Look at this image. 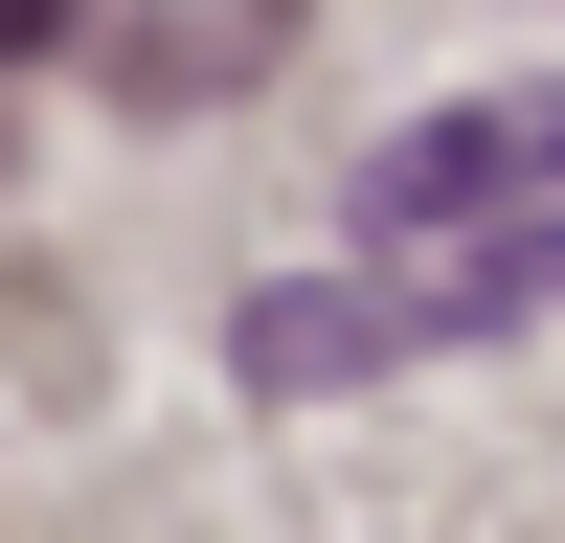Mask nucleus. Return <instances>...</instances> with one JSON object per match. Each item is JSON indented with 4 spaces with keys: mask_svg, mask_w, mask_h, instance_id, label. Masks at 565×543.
Masks as SVG:
<instances>
[{
    "mask_svg": "<svg viewBox=\"0 0 565 543\" xmlns=\"http://www.w3.org/2000/svg\"><path fill=\"white\" fill-rule=\"evenodd\" d=\"M362 226L385 249H476V226H565V91H452L362 159Z\"/></svg>",
    "mask_w": 565,
    "mask_h": 543,
    "instance_id": "f257e3e1",
    "label": "nucleus"
},
{
    "mask_svg": "<svg viewBox=\"0 0 565 543\" xmlns=\"http://www.w3.org/2000/svg\"><path fill=\"white\" fill-rule=\"evenodd\" d=\"M68 45L136 91V114H204V91H249L271 45H295V0H68Z\"/></svg>",
    "mask_w": 565,
    "mask_h": 543,
    "instance_id": "f03ea898",
    "label": "nucleus"
},
{
    "mask_svg": "<svg viewBox=\"0 0 565 543\" xmlns=\"http://www.w3.org/2000/svg\"><path fill=\"white\" fill-rule=\"evenodd\" d=\"M0 45H68V0H0Z\"/></svg>",
    "mask_w": 565,
    "mask_h": 543,
    "instance_id": "7ed1b4c3",
    "label": "nucleus"
}]
</instances>
